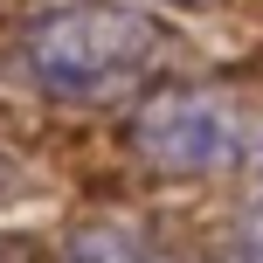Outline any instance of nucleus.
I'll return each mask as SVG.
<instances>
[{
  "label": "nucleus",
  "mask_w": 263,
  "mask_h": 263,
  "mask_svg": "<svg viewBox=\"0 0 263 263\" xmlns=\"http://www.w3.org/2000/svg\"><path fill=\"white\" fill-rule=\"evenodd\" d=\"M14 69L49 104H139L173 69V28L153 0H55L14 42Z\"/></svg>",
  "instance_id": "nucleus-1"
},
{
  "label": "nucleus",
  "mask_w": 263,
  "mask_h": 263,
  "mask_svg": "<svg viewBox=\"0 0 263 263\" xmlns=\"http://www.w3.org/2000/svg\"><path fill=\"white\" fill-rule=\"evenodd\" d=\"M125 153L159 180H215L263 159V111L222 83H166L132 104Z\"/></svg>",
  "instance_id": "nucleus-2"
},
{
  "label": "nucleus",
  "mask_w": 263,
  "mask_h": 263,
  "mask_svg": "<svg viewBox=\"0 0 263 263\" xmlns=\"http://www.w3.org/2000/svg\"><path fill=\"white\" fill-rule=\"evenodd\" d=\"M55 263H159L145 222L132 215H97V222H77L63 242H55Z\"/></svg>",
  "instance_id": "nucleus-3"
},
{
  "label": "nucleus",
  "mask_w": 263,
  "mask_h": 263,
  "mask_svg": "<svg viewBox=\"0 0 263 263\" xmlns=\"http://www.w3.org/2000/svg\"><path fill=\"white\" fill-rule=\"evenodd\" d=\"M236 250L263 263V159L250 166V180H242V194H236Z\"/></svg>",
  "instance_id": "nucleus-4"
},
{
  "label": "nucleus",
  "mask_w": 263,
  "mask_h": 263,
  "mask_svg": "<svg viewBox=\"0 0 263 263\" xmlns=\"http://www.w3.org/2000/svg\"><path fill=\"white\" fill-rule=\"evenodd\" d=\"M0 263H35V250H28L21 236H0Z\"/></svg>",
  "instance_id": "nucleus-5"
},
{
  "label": "nucleus",
  "mask_w": 263,
  "mask_h": 263,
  "mask_svg": "<svg viewBox=\"0 0 263 263\" xmlns=\"http://www.w3.org/2000/svg\"><path fill=\"white\" fill-rule=\"evenodd\" d=\"M7 194H14V166L0 159V201H7Z\"/></svg>",
  "instance_id": "nucleus-6"
},
{
  "label": "nucleus",
  "mask_w": 263,
  "mask_h": 263,
  "mask_svg": "<svg viewBox=\"0 0 263 263\" xmlns=\"http://www.w3.org/2000/svg\"><path fill=\"white\" fill-rule=\"evenodd\" d=\"M153 7H215V0H153Z\"/></svg>",
  "instance_id": "nucleus-7"
},
{
  "label": "nucleus",
  "mask_w": 263,
  "mask_h": 263,
  "mask_svg": "<svg viewBox=\"0 0 263 263\" xmlns=\"http://www.w3.org/2000/svg\"><path fill=\"white\" fill-rule=\"evenodd\" d=\"M215 263H256V256H242V250H229V256H215Z\"/></svg>",
  "instance_id": "nucleus-8"
}]
</instances>
